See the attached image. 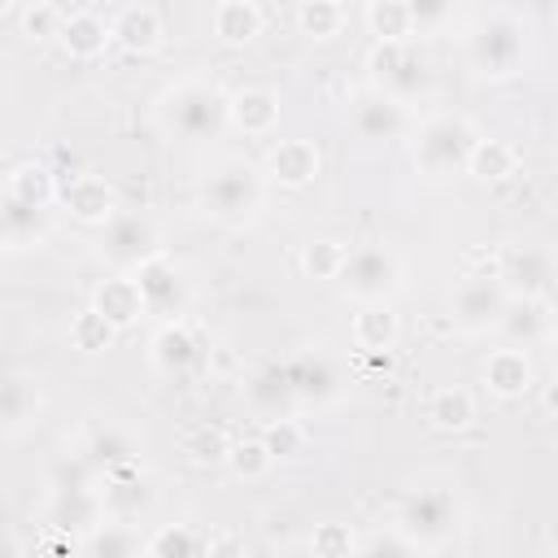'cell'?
<instances>
[{"label": "cell", "instance_id": "obj_1", "mask_svg": "<svg viewBox=\"0 0 558 558\" xmlns=\"http://www.w3.org/2000/svg\"><path fill=\"white\" fill-rule=\"evenodd\" d=\"M227 105L231 96L218 87V83H205V78H187V83H174L161 105H157V118L170 135L187 140V144H201V140H218L222 126L231 122L227 118Z\"/></svg>", "mask_w": 558, "mask_h": 558}, {"label": "cell", "instance_id": "obj_46", "mask_svg": "<svg viewBox=\"0 0 558 558\" xmlns=\"http://www.w3.org/2000/svg\"><path fill=\"white\" fill-rule=\"evenodd\" d=\"M0 4H22V9H26V4H35V0H0Z\"/></svg>", "mask_w": 558, "mask_h": 558}, {"label": "cell", "instance_id": "obj_7", "mask_svg": "<svg viewBox=\"0 0 558 558\" xmlns=\"http://www.w3.org/2000/svg\"><path fill=\"white\" fill-rule=\"evenodd\" d=\"M371 74H375V87L401 105L418 100L432 83V70H427L423 52L414 48V39H379L371 52Z\"/></svg>", "mask_w": 558, "mask_h": 558}, {"label": "cell", "instance_id": "obj_30", "mask_svg": "<svg viewBox=\"0 0 558 558\" xmlns=\"http://www.w3.org/2000/svg\"><path fill=\"white\" fill-rule=\"evenodd\" d=\"M466 174L480 183H501L506 174H514V148L506 140H475L466 157Z\"/></svg>", "mask_w": 558, "mask_h": 558}, {"label": "cell", "instance_id": "obj_29", "mask_svg": "<svg viewBox=\"0 0 558 558\" xmlns=\"http://www.w3.org/2000/svg\"><path fill=\"white\" fill-rule=\"evenodd\" d=\"M427 418L440 427V432H462V427H471V418H475V397L466 392V388H436L432 392V401H427Z\"/></svg>", "mask_w": 558, "mask_h": 558}, {"label": "cell", "instance_id": "obj_39", "mask_svg": "<svg viewBox=\"0 0 558 558\" xmlns=\"http://www.w3.org/2000/svg\"><path fill=\"white\" fill-rule=\"evenodd\" d=\"M405 4V17H410V31L414 35H427V31H445L458 0H401Z\"/></svg>", "mask_w": 558, "mask_h": 558}, {"label": "cell", "instance_id": "obj_6", "mask_svg": "<svg viewBox=\"0 0 558 558\" xmlns=\"http://www.w3.org/2000/svg\"><path fill=\"white\" fill-rule=\"evenodd\" d=\"M458 501H453V493L449 488H414L405 501H401V510H397V532L418 549V545H427V549H436V545H445L453 532H458Z\"/></svg>", "mask_w": 558, "mask_h": 558}, {"label": "cell", "instance_id": "obj_42", "mask_svg": "<svg viewBox=\"0 0 558 558\" xmlns=\"http://www.w3.org/2000/svg\"><path fill=\"white\" fill-rule=\"evenodd\" d=\"M227 436L218 432V427H201V432H192L187 436V453L196 458V462H222L227 458Z\"/></svg>", "mask_w": 558, "mask_h": 558}, {"label": "cell", "instance_id": "obj_38", "mask_svg": "<svg viewBox=\"0 0 558 558\" xmlns=\"http://www.w3.org/2000/svg\"><path fill=\"white\" fill-rule=\"evenodd\" d=\"M222 462H227L240 480H262V475H266V466H270L275 458L266 453V445H262V436H257V440H231Z\"/></svg>", "mask_w": 558, "mask_h": 558}, {"label": "cell", "instance_id": "obj_33", "mask_svg": "<svg viewBox=\"0 0 558 558\" xmlns=\"http://www.w3.org/2000/svg\"><path fill=\"white\" fill-rule=\"evenodd\" d=\"M83 549L105 554V558H122V554H140V536L131 532V523H96V527H87Z\"/></svg>", "mask_w": 558, "mask_h": 558}, {"label": "cell", "instance_id": "obj_19", "mask_svg": "<svg viewBox=\"0 0 558 558\" xmlns=\"http://www.w3.org/2000/svg\"><path fill=\"white\" fill-rule=\"evenodd\" d=\"M484 384L488 392H497L501 401H514L532 388V362L519 344H506V349H493L484 357Z\"/></svg>", "mask_w": 558, "mask_h": 558}, {"label": "cell", "instance_id": "obj_34", "mask_svg": "<svg viewBox=\"0 0 558 558\" xmlns=\"http://www.w3.org/2000/svg\"><path fill=\"white\" fill-rule=\"evenodd\" d=\"M296 26L305 35H314V39H331L344 26V9H340V0H301Z\"/></svg>", "mask_w": 558, "mask_h": 558}, {"label": "cell", "instance_id": "obj_15", "mask_svg": "<svg viewBox=\"0 0 558 558\" xmlns=\"http://www.w3.org/2000/svg\"><path fill=\"white\" fill-rule=\"evenodd\" d=\"M244 401H248V410L262 414V418L292 414V410H296V397H292V384H288V366H283V362L257 366V371L244 379Z\"/></svg>", "mask_w": 558, "mask_h": 558}, {"label": "cell", "instance_id": "obj_5", "mask_svg": "<svg viewBox=\"0 0 558 558\" xmlns=\"http://www.w3.org/2000/svg\"><path fill=\"white\" fill-rule=\"evenodd\" d=\"M340 288L353 296V301H388L401 292V279H405V266L401 257L388 248V244H357V248H344V262H340Z\"/></svg>", "mask_w": 558, "mask_h": 558}, {"label": "cell", "instance_id": "obj_36", "mask_svg": "<svg viewBox=\"0 0 558 558\" xmlns=\"http://www.w3.org/2000/svg\"><path fill=\"white\" fill-rule=\"evenodd\" d=\"M366 26H371L375 39H414L401 0H371V9H366Z\"/></svg>", "mask_w": 558, "mask_h": 558}, {"label": "cell", "instance_id": "obj_17", "mask_svg": "<svg viewBox=\"0 0 558 558\" xmlns=\"http://www.w3.org/2000/svg\"><path fill=\"white\" fill-rule=\"evenodd\" d=\"M148 353H153V366H157L161 375H187V371L201 362V340H196L179 318H166V323L157 327Z\"/></svg>", "mask_w": 558, "mask_h": 558}, {"label": "cell", "instance_id": "obj_16", "mask_svg": "<svg viewBox=\"0 0 558 558\" xmlns=\"http://www.w3.org/2000/svg\"><path fill=\"white\" fill-rule=\"evenodd\" d=\"M48 235V205L22 201L13 192H0V244L9 248H31Z\"/></svg>", "mask_w": 558, "mask_h": 558}, {"label": "cell", "instance_id": "obj_2", "mask_svg": "<svg viewBox=\"0 0 558 558\" xmlns=\"http://www.w3.org/2000/svg\"><path fill=\"white\" fill-rule=\"evenodd\" d=\"M201 209L222 227H244L262 209V174L244 157H222L201 179Z\"/></svg>", "mask_w": 558, "mask_h": 558}, {"label": "cell", "instance_id": "obj_24", "mask_svg": "<svg viewBox=\"0 0 558 558\" xmlns=\"http://www.w3.org/2000/svg\"><path fill=\"white\" fill-rule=\"evenodd\" d=\"M57 39H61V48H65L70 57L92 61V57H100V52L109 48V22L96 17V13H70V17H61Z\"/></svg>", "mask_w": 558, "mask_h": 558}, {"label": "cell", "instance_id": "obj_3", "mask_svg": "<svg viewBox=\"0 0 558 558\" xmlns=\"http://www.w3.org/2000/svg\"><path fill=\"white\" fill-rule=\"evenodd\" d=\"M527 31L514 13H488L466 31V61L484 78H510L523 70Z\"/></svg>", "mask_w": 558, "mask_h": 558}, {"label": "cell", "instance_id": "obj_11", "mask_svg": "<svg viewBox=\"0 0 558 558\" xmlns=\"http://www.w3.org/2000/svg\"><path fill=\"white\" fill-rule=\"evenodd\" d=\"M100 253H105V262H109L113 270L131 275L144 257L157 253V231H153V222L140 218V214H118V209H113V218L105 222V244H100Z\"/></svg>", "mask_w": 558, "mask_h": 558}, {"label": "cell", "instance_id": "obj_45", "mask_svg": "<svg viewBox=\"0 0 558 558\" xmlns=\"http://www.w3.org/2000/svg\"><path fill=\"white\" fill-rule=\"evenodd\" d=\"M362 549H366V554H410L414 545H410V541L397 532V536H375V541H366Z\"/></svg>", "mask_w": 558, "mask_h": 558}, {"label": "cell", "instance_id": "obj_20", "mask_svg": "<svg viewBox=\"0 0 558 558\" xmlns=\"http://www.w3.org/2000/svg\"><path fill=\"white\" fill-rule=\"evenodd\" d=\"M109 44L126 48V52H153L161 44V17L148 4H126L118 9V17L109 22Z\"/></svg>", "mask_w": 558, "mask_h": 558}, {"label": "cell", "instance_id": "obj_26", "mask_svg": "<svg viewBox=\"0 0 558 558\" xmlns=\"http://www.w3.org/2000/svg\"><path fill=\"white\" fill-rule=\"evenodd\" d=\"M35 414H39V388L26 375L4 371L0 375V427L4 432H22Z\"/></svg>", "mask_w": 558, "mask_h": 558}, {"label": "cell", "instance_id": "obj_10", "mask_svg": "<svg viewBox=\"0 0 558 558\" xmlns=\"http://www.w3.org/2000/svg\"><path fill=\"white\" fill-rule=\"evenodd\" d=\"M349 118H353V131L371 144H388V140H401L405 126H410V113L401 100H392L388 92H379L375 83L362 87L353 100H349Z\"/></svg>", "mask_w": 558, "mask_h": 558}, {"label": "cell", "instance_id": "obj_9", "mask_svg": "<svg viewBox=\"0 0 558 558\" xmlns=\"http://www.w3.org/2000/svg\"><path fill=\"white\" fill-rule=\"evenodd\" d=\"M506 296H510V292L501 288V279H497L493 270H484V275H466V279L453 288V301H449L453 323H458L466 336L493 331V323H497Z\"/></svg>", "mask_w": 558, "mask_h": 558}, {"label": "cell", "instance_id": "obj_14", "mask_svg": "<svg viewBox=\"0 0 558 558\" xmlns=\"http://www.w3.org/2000/svg\"><path fill=\"white\" fill-rule=\"evenodd\" d=\"M493 331L506 340V344H519V349H532V344H545L554 336V314H549V301L545 296H506Z\"/></svg>", "mask_w": 558, "mask_h": 558}, {"label": "cell", "instance_id": "obj_13", "mask_svg": "<svg viewBox=\"0 0 558 558\" xmlns=\"http://www.w3.org/2000/svg\"><path fill=\"white\" fill-rule=\"evenodd\" d=\"M135 288H140V301H144V314H161V318H174L179 305H183V275L179 266L157 248L153 257H144L135 270H131Z\"/></svg>", "mask_w": 558, "mask_h": 558}, {"label": "cell", "instance_id": "obj_31", "mask_svg": "<svg viewBox=\"0 0 558 558\" xmlns=\"http://www.w3.org/2000/svg\"><path fill=\"white\" fill-rule=\"evenodd\" d=\"M83 458L92 462V471H113V466L140 462V449H135V440H131L126 432L105 427V432H96V436H92V445H87V453H83Z\"/></svg>", "mask_w": 558, "mask_h": 558}, {"label": "cell", "instance_id": "obj_44", "mask_svg": "<svg viewBox=\"0 0 558 558\" xmlns=\"http://www.w3.org/2000/svg\"><path fill=\"white\" fill-rule=\"evenodd\" d=\"M314 549H318V554H349V549H353V541H349V532H344V527L323 523V527L314 532Z\"/></svg>", "mask_w": 558, "mask_h": 558}, {"label": "cell", "instance_id": "obj_43", "mask_svg": "<svg viewBox=\"0 0 558 558\" xmlns=\"http://www.w3.org/2000/svg\"><path fill=\"white\" fill-rule=\"evenodd\" d=\"M22 26H26V35H31V39H44V35H57L61 17H57V9H52L48 0H35V4H26Z\"/></svg>", "mask_w": 558, "mask_h": 558}, {"label": "cell", "instance_id": "obj_41", "mask_svg": "<svg viewBox=\"0 0 558 558\" xmlns=\"http://www.w3.org/2000/svg\"><path fill=\"white\" fill-rule=\"evenodd\" d=\"M205 549V541L201 536H192L187 527H161L148 545H144V554H153V558H170V554H201Z\"/></svg>", "mask_w": 558, "mask_h": 558}, {"label": "cell", "instance_id": "obj_23", "mask_svg": "<svg viewBox=\"0 0 558 558\" xmlns=\"http://www.w3.org/2000/svg\"><path fill=\"white\" fill-rule=\"evenodd\" d=\"M100 506L113 510V514H140L148 506V484L140 475V462H126V466L105 471V480H100Z\"/></svg>", "mask_w": 558, "mask_h": 558}, {"label": "cell", "instance_id": "obj_21", "mask_svg": "<svg viewBox=\"0 0 558 558\" xmlns=\"http://www.w3.org/2000/svg\"><path fill=\"white\" fill-rule=\"evenodd\" d=\"M266 170L283 187H305L318 174V148L310 140H279L266 157Z\"/></svg>", "mask_w": 558, "mask_h": 558}, {"label": "cell", "instance_id": "obj_40", "mask_svg": "<svg viewBox=\"0 0 558 558\" xmlns=\"http://www.w3.org/2000/svg\"><path fill=\"white\" fill-rule=\"evenodd\" d=\"M340 262H344V244H336V240H314V244L301 253V266H305V275H314V279H336V275H340Z\"/></svg>", "mask_w": 558, "mask_h": 558}, {"label": "cell", "instance_id": "obj_25", "mask_svg": "<svg viewBox=\"0 0 558 558\" xmlns=\"http://www.w3.org/2000/svg\"><path fill=\"white\" fill-rule=\"evenodd\" d=\"M92 305L122 331V327H131L140 314H144V301H140V288H135V279L131 275H113V279H105L100 288H96V296H92Z\"/></svg>", "mask_w": 558, "mask_h": 558}, {"label": "cell", "instance_id": "obj_35", "mask_svg": "<svg viewBox=\"0 0 558 558\" xmlns=\"http://www.w3.org/2000/svg\"><path fill=\"white\" fill-rule=\"evenodd\" d=\"M262 445H266V453H270V458H296V453H305V427H301L292 414L266 418Z\"/></svg>", "mask_w": 558, "mask_h": 558}, {"label": "cell", "instance_id": "obj_37", "mask_svg": "<svg viewBox=\"0 0 558 558\" xmlns=\"http://www.w3.org/2000/svg\"><path fill=\"white\" fill-rule=\"evenodd\" d=\"M113 331H118V327H113V323H109V318H105L96 305H87V310H83V314L70 323V340H74L83 353H100V349H109Z\"/></svg>", "mask_w": 558, "mask_h": 558}, {"label": "cell", "instance_id": "obj_28", "mask_svg": "<svg viewBox=\"0 0 558 558\" xmlns=\"http://www.w3.org/2000/svg\"><path fill=\"white\" fill-rule=\"evenodd\" d=\"M257 31H262V13L253 0H222L214 9V35L222 44H248L257 39Z\"/></svg>", "mask_w": 558, "mask_h": 558}, {"label": "cell", "instance_id": "obj_4", "mask_svg": "<svg viewBox=\"0 0 558 558\" xmlns=\"http://www.w3.org/2000/svg\"><path fill=\"white\" fill-rule=\"evenodd\" d=\"M475 140H480V135H475V126H471L466 118H458V113H436V118H427V122L418 126L410 157H414V166H418L427 179H445V174L466 170V157H471Z\"/></svg>", "mask_w": 558, "mask_h": 558}, {"label": "cell", "instance_id": "obj_12", "mask_svg": "<svg viewBox=\"0 0 558 558\" xmlns=\"http://www.w3.org/2000/svg\"><path fill=\"white\" fill-rule=\"evenodd\" d=\"M283 366H288V384H292L296 405H331L344 392V375L327 353L305 349V353L288 357Z\"/></svg>", "mask_w": 558, "mask_h": 558}, {"label": "cell", "instance_id": "obj_8", "mask_svg": "<svg viewBox=\"0 0 558 558\" xmlns=\"http://www.w3.org/2000/svg\"><path fill=\"white\" fill-rule=\"evenodd\" d=\"M501 288L510 296H545L554 283V257L545 244H506L497 253V270Z\"/></svg>", "mask_w": 558, "mask_h": 558}, {"label": "cell", "instance_id": "obj_32", "mask_svg": "<svg viewBox=\"0 0 558 558\" xmlns=\"http://www.w3.org/2000/svg\"><path fill=\"white\" fill-rule=\"evenodd\" d=\"M4 192L22 196V201H35V205H48L52 192H57V174H52L48 166H39V161H26V166H17V170L9 174Z\"/></svg>", "mask_w": 558, "mask_h": 558}, {"label": "cell", "instance_id": "obj_18", "mask_svg": "<svg viewBox=\"0 0 558 558\" xmlns=\"http://www.w3.org/2000/svg\"><path fill=\"white\" fill-rule=\"evenodd\" d=\"M61 201L78 222H100V227L118 209V196L100 174H70V183L61 187Z\"/></svg>", "mask_w": 558, "mask_h": 558}, {"label": "cell", "instance_id": "obj_27", "mask_svg": "<svg viewBox=\"0 0 558 558\" xmlns=\"http://www.w3.org/2000/svg\"><path fill=\"white\" fill-rule=\"evenodd\" d=\"M353 340L362 353H388L397 344V314L388 301H366L362 314L353 318Z\"/></svg>", "mask_w": 558, "mask_h": 558}, {"label": "cell", "instance_id": "obj_22", "mask_svg": "<svg viewBox=\"0 0 558 558\" xmlns=\"http://www.w3.org/2000/svg\"><path fill=\"white\" fill-rule=\"evenodd\" d=\"M227 118H231L244 135H270L275 122H279V96L266 92V87H244V92L231 96Z\"/></svg>", "mask_w": 558, "mask_h": 558}]
</instances>
